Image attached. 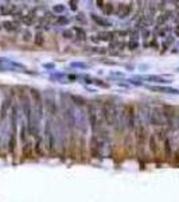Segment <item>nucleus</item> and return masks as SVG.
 Segmentation results:
<instances>
[{"label": "nucleus", "mask_w": 179, "mask_h": 202, "mask_svg": "<svg viewBox=\"0 0 179 202\" xmlns=\"http://www.w3.org/2000/svg\"><path fill=\"white\" fill-rule=\"evenodd\" d=\"M16 117H18V108H16V105H14L11 111V133H9L8 141V147L11 152H14L15 147H16Z\"/></svg>", "instance_id": "obj_5"}, {"label": "nucleus", "mask_w": 179, "mask_h": 202, "mask_svg": "<svg viewBox=\"0 0 179 202\" xmlns=\"http://www.w3.org/2000/svg\"><path fill=\"white\" fill-rule=\"evenodd\" d=\"M0 28H1V23H0Z\"/></svg>", "instance_id": "obj_38"}, {"label": "nucleus", "mask_w": 179, "mask_h": 202, "mask_svg": "<svg viewBox=\"0 0 179 202\" xmlns=\"http://www.w3.org/2000/svg\"><path fill=\"white\" fill-rule=\"evenodd\" d=\"M150 149L152 152L154 156L158 155V144H156V136L155 135H151L150 136Z\"/></svg>", "instance_id": "obj_24"}, {"label": "nucleus", "mask_w": 179, "mask_h": 202, "mask_svg": "<svg viewBox=\"0 0 179 202\" xmlns=\"http://www.w3.org/2000/svg\"><path fill=\"white\" fill-rule=\"evenodd\" d=\"M144 79H146V81H150V82H155V84H170L171 82V81L164 79L160 76H146Z\"/></svg>", "instance_id": "obj_22"}, {"label": "nucleus", "mask_w": 179, "mask_h": 202, "mask_svg": "<svg viewBox=\"0 0 179 202\" xmlns=\"http://www.w3.org/2000/svg\"><path fill=\"white\" fill-rule=\"evenodd\" d=\"M90 18L97 26H100V27H111L112 26V23L108 19H105L104 16H100V15H97V14H92Z\"/></svg>", "instance_id": "obj_16"}, {"label": "nucleus", "mask_w": 179, "mask_h": 202, "mask_svg": "<svg viewBox=\"0 0 179 202\" xmlns=\"http://www.w3.org/2000/svg\"><path fill=\"white\" fill-rule=\"evenodd\" d=\"M150 123L155 127H164L166 121L164 117H163V113H162L160 108H154L150 113Z\"/></svg>", "instance_id": "obj_7"}, {"label": "nucleus", "mask_w": 179, "mask_h": 202, "mask_svg": "<svg viewBox=\"0 0 179 202\" xmlns=\"http://www.w3.org/2000/svg\"><path fill=\"white\" fill-rule=\"evenodd\" d=\"M1 27H3L4 30H7V31H9V32L18 31L19 30V22H16V20H4L3 23H1Z\"/></svg>", "instance_id": "obj_18"}, {"label": "nucleus", "mask_w": 179, "mask_h": 202, "mask_svg": "<svg viewBox=\"0 0 179 202\" xmlns=\"http://www.w3.org/2000/svg\"><path fill=\"white\" fill-rule=\"evenodd\" d=\"M44 146H46V149L49 152H53L57 146V138H55V133H54V128H53V121L50 119L46 120V124H44Z\"/></svg>", "instance_id": "obj_2"}, {"label": "nucleus", "mask_w": 179, "mask_h": 202, "mask_svg": "<svg viewBox=\"0 0 179 202\" xmlns=\"http://www.w3.org/2000/svg\"><path fill=\"white\" fill-rule=\"evenodd\" d=\"M150 35H151V32L148 31V30H143V39H150Z\"/></svg>", "instance_id": "obj_35"}, {"label": "nucleus", "mask_w": 179, "mask_h": 202, "mask_svg": "<svg viewBox=\"0 0 179 202\" xmlns=\"http://www.w3.org/2000/svg\"><path fill=\"white\" fill-rule=\"evenodd\" d=\"M70 66H73V67H81V69H88L89 63H85V62H73Z\"/></svg>", "instance_id": "obj_31"}, {"label": "nucleus", "mask_w": 179, "mask_h": 202, "mask_svg": "<svg viewBox=\"0 0 179 202\" xmlns=\"http://www.w3.org/2000/svg\"><path fill=\"white\" fill-rule=\"evenodd\" d=\"M131 31L129 30H119V31H115L116 36H121V38H125V36H129Z\"/></svg>", "instance_id": "obj_29"}, {"label": "nucleus", "mask_w": 179, "mask_h": 202, "mask_svg": "<svg viewBox=\"0 0 179 202\" xmlns=\"http://www.w3.org/2000/svg\"><path fill=\"white\" fill-rule=\"evenodd\" d=\"M18 7L12 3H6L0 6V15L1 16H8V15H14L16 12Z\"/></svg>", "instance_id": "obj_12"}, {"label": "nucleus", "mask_w": 179, "mask_h": 202, "mask_svg": "<svg viewBox=\"0 0 179 202\" xmlns=\"http://www.w3.org/2000/svg\"><path fill=\"white\" fill-rule=\"evenodd\" d=\"M69 23V19L66 18V16H63V15H59V16H57L55 18V20H54V24H57V26H61V27H63V26H66V24Z\"/></svg>", "instance_id": "obj_25"}, {"label": "nucleus", "mask_w": 179, "mask_h": 202, "mask_svg": "<svg viewBox=\"0 0 179 202\" xmlns=\"http://www.w3.org/2000/svg\"><path fill=\"white\" fill-rule=\"evenodd\" d=\"M106 147V136L105 135H93L90 139V149L92 155H94L96 158H101L105 152Z\"/></svg>", "instance_id": "obj_3"}, {"label": "nucleus", "mask_w": 179, "mask_h": 202, "mask_svg": "<svg viewBox=\"0 0 179 202\" xmlns=\"http://www.w3.org/2000/svg\"><path fill=\"white\" fill-rule=\"evenodd\" d=\"M174 36L172 35H168V36H166L164 38V41H163V50H167V49H170L171 47V44L174 43Z\"/></svg>", "instance_id": "obj_26"}, {"label": "nucleus", "mask_w": 179, "mask_h": 202, "mask_svg": "<svg viewBox=\"0 0 179 202\" xmlns=\"http://www.w3.org/2000/svg\"><path fill=\"white\" fill-rule=\"evenodd\" d=\"M30 94H31V101H34V106H35V112H36V117L42 119V114H43V109H44V104H43V98H42L39 90L36 89H30Z\"/></svg>", "instance_id": "obj_6"}, {"label": "nucleus", "mask_w": 179, "mask_h": 202, "mask_svg": "<svg viewBox=\"0 0 179 202\" xmlns=\"http://www.w3.org/2000/svg\"><path fill=\"white\" fill-rule=\"evenodd\" d=\"M147 143V127L143 120H139V124H136V144H138L139 152L143 154Z\"/></svg>", "instance_id": "obj_4"}, {"label": "nucleus", "mask_w": 179, "mask_h": 202, "mask_svg": "<svg viewBox=\"0 0 179 202\" xmlns=\"http://www.w3.org/2000/svg\"><path fill=\"white\" fill-rule=\"evenodd\" d=\"M74 19H76L77 22H79V23L86 24V18H85V15H84V14H77Z\"/></svg>", "instance_id": "obj_32"}, {"label": "nucleus", "mask_w": 179, "mask_h": 202, "mask_svg": "<svg viewBox=\"0 0 179 202\" xmlns=\"http://www.w3.org/2000/svg\"><path fill=\"white\" fill-rule=\"evenodd\" d=\"M133 9V3H120L117 6V8L115 9L116 15H117L119 18H127V16H129L131 15V12H132Z\"/></svg>", "instance_id": "obj_8"}, {"label": "nucleus", "mask_w": 179, "mask_h": 202, "mask_svg": "<svg viewBox=\"0 0 179 202\" xmlns=\"http://www.w3.org/2000/svg\"><path fill=\"white\" fill-rule=\"evenodd\" d=\"M172 19V12L171 11H166V12H163V14H160L156 18V28H160V27H164V24L166 23H168V22Z\"/></svg>", "instance_id": "obj_11"}, {"label": "nucleus", "mask_w": 179, "mask_h": 202, "mask_svg": "<svg viewBox=\"0 0 179 202\" xmlns=\"http://www.w3.org/2000/svg\"><path fill=\"white\" fill-rule=\"evenodd\" d=\"M55 18H57V16H55L54 14H46V15H43V16L39 19L38 28H39V27H44V28H47V26H50V23H54Z\"/></svg>", "instance_id": "obj_15"}, {"label": "nucleus", "mask_w": 179, "mask_h": 202, "mask_svg": "<svg viewBox=\"0 0 179 202\" xmlns=\"http://www.w3.org/2000/svg\"><path fill=\"white\" fill-rule=\"evenodd\" d=\"M73 32H74V38H78L79 41H86V31L81 27H73Z\"/></svg>", "instance_id": "obj_20"}, {"label": "nucleus", "mask_w": 179, "mask_h": 202, "mask_svg": "<svg viewBox=\"0 0 179 202\" xmlns=\"http://www.w3.org/2000/svg\"><path fill=\"white\" fill-rule=\"evenodd\" d=\"M119 113H120V109H119L117 104L115 101L109 100V101H105L103 104L101 114H103V119L109 127H117Z\"/></svg>", "instance_id": "obj_1"}, {"label": "nucleus", "mask_w": 179, "mask_h": 202, "mask_svg": "<svg viewBox=\"0 0 179 202\" xmlns=\"http://www.w3.org/2000/svg\"><path fill=\"white\" fill-rule=\"evenodd\" d=\"M98 39V42H113L116 39V35H115V31H101L98 35L96 36Z\"/></svg>", "instance_id": "obj_13"}, {"label": "nucleus", "mask_w": 179, "mask_h": 202, "mask_svg": "<svg viewBox=\"0 0 179 202\" xmlns=\"http://www.w3.org/2000/svg\"><path fill=\"white\" fill-rule=\"evenodd\" d=\"M168 31H170V28H168V27H160V28H156L158 35L162 36V38H166V36H168Z\"/></svg>", "instance_id": "obj_27"}, {"label": "nucleus", "mask_w": 179, "mask_h": 202, "mask_svg": "<svg viewBox=\"0 0 179 202\" xmlns=\"http://www.w3.org/2000/svg\"><path fill=\"white\" fill-rule=\"evenodd\" d=\"M127 127L131 131L136 128V109L133 105L127 106Z\"/></svg>", "instance_id": "obj_9"}, {"label": "nucleus", "mask_w": 179, "mask_h": 202, "mask_svg": "<svg viewBox=\"0 0 179 202\" xmlns=\"http://www.w3.org/2000/svg\"><path fill=\"white\" fill-rule=\"evenodd\" d=\"M62 12H65V6H62V4H57V6L53 7V14H62Z\"/></svg>", "instance_id": "obj_30"}, {"label": "nucleus", "mask_w": 179, "mask_h": 202, "mask_svg": "<svg viewBox=\"0 0 179 202\" xmlns=\"http://www.w3.org/2000/svg\"><path fill=\"white\" fill-rule=\"evenodd\" d=\"M139 47V34L138 31H131L129 34V41H128V49L129 50H136Z\"/></svg>", "instance_id": "obj_17"}, {"label": "nucleus", "mask_w": 179, "mask_h": 202, "mask_svg": "<svg viewBox=\"0 0 179 202\" xmlns=\"http://www.w3.org/2000/svg\"><path fill=\"white\" fill-rule=\"evenodd\" d=\"M35 43L36 44H43V35H42L41 32H38V34H36L35 35Z\"/></svg>", "instance_id": "obj_34"}, {"label": "nucleus", "mask_w": 179, "mask_h": 202, "mask_svg": "<svg viewBox=\"0 0 179 202\" xmlns=\"http://www.w3.org/2000/svg\"><path fill=\"white\" fill-rule=\"evenodd\" d=\"M9 106H11V97H7V98L3 101L1 111H0V117H1V119H4V117L7 116V111H8Z\"/></svg>", "instance_id": "obj_23"}, {"label": "nucleus", "mask_w": 179, "mask_h": 202, "mask_svg": "<svg viewBox=\"0 0 179 202\" xmlns=\"http://www.w3.org/2000/svg\"><path fill=\"white\" fill-rule=\"evenodd\" d=\"M70 8L71 9H77V3L76 1H70Z\"/></svg>", "instance_id": "obj_36"}, {"label": "nucleus", "mask_w": 179, "mask_h": 202, "mask_svg": "<svg viewBox=\"0 0 179 202\" xmlns=\"http://www.w3.org/2000/svg\"><path fill=\"white\" fill-rule=\"evenodd\" d=\"M31 38H32V34L28 31V30H26V31L23 32V41H31Z\"/></svg>", "instance_id": "obj_33"}, {"label": "nucleus", "mask_w": 179, "mask_h": 202, "mask_svg": "<svg viewBox=\"0 0 179 202\" xmlns=\"http://www.w3.org/2000/svg\"><path fill=\"white\" fill-rule=\"evenodd\" d=\"M19 19H20V22L23 24H26V26H32L36 20V15L34 11H31L27 15H19Z\"/></svg>", "instance_id": "obj_14"}, {"label": "nucleus", "mask_w": 179, "mask_h": 202, "mask_svg": "<svg viewBox=\"0 0 179 202\" xmlns=\"http://www.w3.org/2000/svg\"><path fill=\"white\" fill-rule=\"evenodd\" d=\"M43 104L46 105L47 111L50 112L51 116H57V112H58V105H57V103H55V98H54V94L53 93H51V97H50V94L47 93V96L44 97V100H43Z\"/></svg>", "instance_id": "obj_10"}, {"label": "nucleus", "mask_w": 179, "mask_h": 202, "mask_svg": "<svg viewBox=\"0 0 179 202\" xmlns=\"http://www.w3.org/2000/svg\"><path fill=\"white\" fill-rule=\"evenodd\" d=\"M151 90H156V92H162V93H172V94H178L179 90L174 88H166V86H151Z\"/></svg>", "instance_id": "obj_21"}, {"label": "nucleus", "mask_w": 179, "mask_h": 202, "mask_svg": "<svg viewBox=\"0 0 179 202\" xmlns=\"http://www.w3.org/2000/svg\"><path fill=\"white\" fill-rule=\"evenodd\" d=\"M97 4H98V7H100V8L104 11V14H105V15L115 14V6H113L112 3H103V1H97Z\"/></svg>", "instance_id": "obj_19"}, {"label": "nucleus", "mask_w": 179, "mask_h": 202, "mask_svg": "<svg viewBox=\"0 0 179 202\" xmlns=\"http://www.w3.org/2000/svg\"><path fill=\"white\" fill-rule=\"evenodd\" d=\"M174 34H175L176 36H179V26H176L175 28H174Z\"/></svg>", "instance_id": "obj_37"}, {"label": "nucleus", "mask_w": 179, "mask_h": 202, "mask_svg": "<svg viewBox=\"0 0 179 202\" xmlns=\"http://www.w3.org/2000/svg\"><path fill=\"white\" fill-rule=\"evenodd\" d=\"M62 36H63V38H66V39H73V38H74V32H73V30H71V28L63 30V31H62Z\"/></svg>", "instance_id": "obj_28"}]
</instances>
